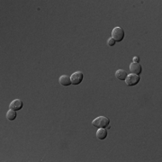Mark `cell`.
I'll return each instance as SVG.
<instances>
[{
    "label": "cell",
    "mask_w": 162,
    "mask_h": 162,
    "mask_svg": "<svg viewBox=\"0 0 162 162\" xmlns=\"http://www.w3.org/2000/svg\"><path fill=\"white\" fill-rule=\"evenodd\" d=\"M92 125L97 128H108L110 127V120L105 116H98L93 120Z\"/></svg>",
    "instance_id": "1"
},
{
    "label": "cell",
    "mask_w": 162,
    "mask_h": 162,
    "mask_svg": "<svg viewBox=\"0 0 162 162\" xmlns=\"http://www.w3.org/2000/svg\"><path fill=\"white\" fill-rule=\"evenodd\" d=\"M112 39L116 41H122L124 39V31L121 27H115L112 31Z\"/></svg>",
    "instance_id": "2"
},
{
    "label": "cell",
    "mask_w": 162,
    "mask_h": 162,
    "mask_svg": "<svg viewBox=\"0 0 162 162\" xmlns=\"http://www.w3.org/2000/svg\"><path fill=\"white\" fill-rule=\"evenodd\" d=\"M140 76L136 75V74H129L127 75L126 78H125V83L127 86H130V87H133V86H136L138 83L140 82Z\"/></svg>",
    "instance_id": "3"
},
{
    "label": "cell",
    "mask_w": 162,
    "mask_h": 162,
    "mask_svg": "<svg viewBox=\"0 0 162 162\" xmlns=\"http://www.w3.org/2000/svg\"><path fill=\"white\" fill-rule=\"evenodd\" d=\"M70 81L72 85H79L83 81V73L81 71H76L70 76Z\"/></svg>",
    "instance_id": "4"
},
{
    "label": "cell",
    "mask_w": 162,
    "mask_h": 162,
    "mask_svg": "<svg viewBox=\"0 0 162 162\" xmlns=\"http://www.w3.org/2000/svg\"><path fill=\"white\" fill-rule=\"evenodd\" d=\"M23 105H24V103L23 101L20 99H14L13 100L12 102L10 103L9 105V108L11 110H14V111H19L23 108Z\"/></svg>",
    "instance_id": "5"
},
{
    "label": "cell",
    "mask_w": 162,
    "mask_h": 162,
    "mask_svg": "<svg viewBox=\"0 0 162 162\" xmlns=\"http://www.w3.org/2000/svg\"><path fill=\"white\" fill-rule=\"evenodd\" d=\"M130 70L132 74H136V75L140 76V74L142 71V67L140 66V63L132 62L131 63V65H130Z\"/></svg>",
    "instance_id": "6"
},
{
    "label": "cell",
    "mask_w": 162,
    "mask_h": 162,
    "mask_svg": "<svg viewBox=\"0 0 162 162\" xmlns=\"http://www.w3.org/2000/svg\"><path fill=\"white\" fill-rule=\"evenodd\" d=\"M60 84L62 85L64 87H68L69 85H71V81H70V77L66 75H63L61 77H60L59 78Z\"/></svg>",
    "instance_id": "7"
},
{
    "label": "cell",
    "mask_w": 162,
    "mask_h": 162,
    "mask_svg": "<svg viewBox=\"0 0 162 162\" xmlns=\"http://www.w3.org/2000/svg\"><path fill=\"white\" fill-rule=\"evenodd\" d=\"M97 137L99 140H105L107 137V131L105 130V128H98L97 132Z\"/></svg>",
    "instance_id": "8"
},
{
    "label": "cell",
    "mask_w": 162,
    "mask_h": 162,
    "mask_svg": "<svg viewBox=\"0 0 162 162\" xmlns=\"http://www.w3.org/2000/svg\"><path fill=\"white\" fill-rule=\"evenodd\" d=\"M127 72L124 70V69H118L116 72H115V77L120 79V80H125L126 77H127Z\"/></svg>",
    "instance_id": "9"
},
{
    "label": "cell",
    "mask_w": 162,
    "mask_h": 162,
    "mask_svg": "<svg viewBox=\"0 0 162 162\" xmlns=\"http://www.w3.org/2000/svg\"><path fill=\"white\" fill-rule=\"evenodd\" d=\"M6 118L9 121H14L16 118V111H14V110L10 109L8 112L6 113Z\"/></svg>",
    "instance_id": "10"
},
{
    "label": "cell",
    "mask_w": 162,
    "mask_h": 162,
    "mask_svg": "<svg viewBox=\"0 0 162 162\" xmlns=\"http://www.w3.org/2000/svg\"><path fill=\"white\" fill-rule=\"evenodd\" d=\"M107 44H108V46H113L115 44V41L113 39H112V38H110L107 41Z\"/></svg>",
    "instance_id": "11"
},
{
    "label": "cell",
    "mask_w": 162,
    "mask_h": 162,
    "mask_svg": "<svg viewBox=\"0 0 162 162\" xmlns=\"http://www.w3.org/2000/svg\"><path fill=\"white\" fill-rule=\"evenodd\" d=\"M133 61H134V62L136 63L140 62V59H139L138 57H134V58H133Z\"/></svg>",
    "instance_id": "12"
}]
</instances>
